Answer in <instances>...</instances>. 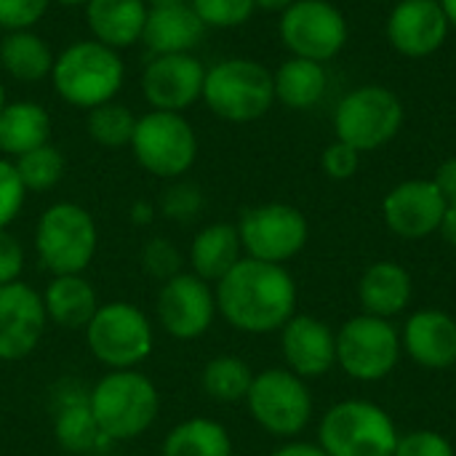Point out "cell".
Here are the masks:
<instances>
[{"label": "cell", "instance_id": "6da1fadb", "mask_svg": "<svg viewBox=\"0 0 456 456\" xmlns=\"http://www.w3.org/2000/svg\"><path fill=\"white\" fill-rule=\"evenodd\" d=\"M216 313L240 334H275L297 315V281L286 265L243 256L216 286Z\"/></svg>", "mask_w": 456, "mask_h": 456}, {"label": "cell", "instance_id": "7a4b0ae2", "mask_svg": "<svg viewBox=\"0 0 456 456\" xmlns=\"http://www.w3.org/2000/svg\"><path fill=\"white\" fill-rule=\"evenodd\" d=\"M91 414L107 444L142 438L160 414V393L139 369L107 371L88 390Z\"/></svg>", "mask_w": 456, "mask_h": 456}, {"label": "cell", "instance_id": "3957f363", "mask_svg": "<svg viewBox=\"0 0 456 456\" xmlns=\"http://www.w3.org/2000/svg\"><path fill=\"white\" fill-rule=\"evenodd\" d=\"M126 67L115 48L99 40H75L53 59L51 83L59 99L75 110L107 104L123 88Z\"/></svg>", "mask_w": 456, "mask_h": 456}, {"label": "cell", "instance_id": "277c9868", "mask_svg": "<svg viewBox=\"0 0 456 456\" xmlns=\"http://www.w3.org/2000/svg\"><path fill=\"white\" fill-rule=\"evenodd\" d=\"M32 243L48 275H83L96 256L99 230L80 203L61 200L40 214Z\"/></svg>", "mask_w": 456, "mask_h": 456}, {"label": "cell", "instance_id": "5b68a950", "mask_svg": "<svg viewBox=\"0 0 456 456\" xmlns=\"http://www.w3.org/2000/svg\"><path fill=\"white\" fill-rule=\"evenodd\" d=\"M91 355L110 371L139 369L155 347V326L134 302H102L83 329Z\"/></svg>", "mask_w": 456, "mask_h": 456}, {"label": "cell", "instance_id": "8992f818", "mask_svg": "<svg viewBox=\"0 0 456 456\" xmlns=\"http://www.w3.org/2000/svg\"><path fill=\"white\" fill-rule=\"evenodd\" d=\"M393 417L371 401H339L318 425V446L329 456H393L398 446Z\"/></svg>", "mask_w": 456, "mask_h": 456}, {"label": "cell", "instance_id": "52a82bcc", "mask_svg": "<svg viewBox=\"0 0 456 456\" xmlns=\"http://www.w3.org/2000/svg\"><path fill=\"white\" fill-rule=\"evenodd\" d=\"M200 99L227 123H251L275 102L273 72L254 59H222L206 69Z\"/></svg>", "mask_w": 456, "mask_h": 456}, {"label": "cell", "instance_id": "ba28073f", "mask_svg": "<svg viewBox=\"0 0 456 456\" xmlns=\"http://www.w3.org/2000/svg\"><path fill=\"white\" fill-rule=\"evenodd\" d=\"M128 147L147 174L166 182L182 179L198 158V136L182 112L150 110L136 118Z\"/></svg>", "mask_w": 456, "mask_h": 456}, {"label": "cell", "instance_id": "9c48e42d", "mask_svg": "<svg viewBox=\"0 0 456 456\" xmlns=\"http://www.w3.org/2000/svg\"><path fill=\"white\" fill-rule=\"evenodd\" d=\"M251 419L273 438L294 441L313 419V395L302 377L283 369H265L254 374L251 390L243 401Z\"/></svg>", "mask_w": 456, "mask_h": 456}, {"label": "cell", "instance_id": "30bf717a", "mask_svg": "<svg viewBox=\"0 0 456 456\" xmlns=\"http://www.w3.org/2000/svg\"><path fill=\"white\" fill-rule=\"evenodd\" d=\"M401 355V331L385 318L361 313L337 329V366L355 382L387 379Z\"/></svg>", "mask_w": 456, "mask_h": 456}, {"label": "cell", "instance_id": "8fae6325", "mask_svg": "<svg viewBox=\"0 0 456 456\" xmlns=\"http://www.w3.org/2000/svg\"><path fill=\"white\" fill-rule=\"evenodd\" d=\"M403 126V104L385 86H361L334 112L337 139L358 152H371L395 139Z\"/></svg>", "mask_w": 456, "mask_h": 456}, {"label": "cell", "instance_id": "7c38bea8", "mask_svg": "<svg viewBox=\"0 0 456 456\" xmlns=\"http://www.w3.org/2000/svg\"><path fill=\"white\" fill-rule=\"evenodd\" d=\"M243 254L270 265H286L299 256L310 240L307 216L289 203H262L240 214L235 224Z\"/></svg>", "mask_w": 456, "mask_h": 456}, {"label": "cell", "instance_id": "4fadbf2b", "mask_svg": "<svg viewBox=\"0 0 456 456\" xmlns=\"http://www.w3.org/2000/svg\"><path fill=\"white\" fill-rule=\"evenodd\" d=\"M281 40L294 56L323 64L345 48L347 21L326 0H294L281 13Z\"/></svg>", "mask_w": 456, "mask_h": 456}, {"label": "cell", "instance_id": "5bb4252c", "mask_svg": "<svg viewBox=\"0 0 456 456\" xmlns=\"http://www.w3.org/2000/svg\"><path fill=\"white\" fill-rule=\"evenodd\" d=\"M216 297L214 286L192 273H179L160 283L155 297V318L158 326L179 339L192 342L208 334L216 318Z\"/></svg>", "mask_w": 456, "mask_h": 456}, {"label": "cell", "instance_id": "9a60e30c", "mask_svg": "<svg viewBox=\"0 0 456 456\" xmlns=\"http://www.w3.org/2000/svg\"><path fill=\"white\" fill-rule=\"evenodd\" d=\"M48 329L43 294L24 281L0 286V361L16 363L29 358Z\"/></svg>", "mask_w": 456, "mask_h": 456}, {"label": "cell", "instance_id": "2e32d148", "mask_svg": "<svg viewBox=\"0 0 456 456\" xmlns=\"http://www.w3.org/2000/svg\"><path fill=\"white\" fill-rule=\"evenodd\" d=\"M206 67L192 53L152 56L142 72V96L152 110L184 112L203 96Z\"/></svg>", "mask_w": 456, "mask_h": 456}, {"label": "cell", "instance_id": "e0dca14e", "mask_svg": "<svg viewBox=\"0 0 456 456\" xmlns=\"http://www.w3.org/2000/svg\"><path fill=\"white\" fill-rule=\"evenodd\" d=\"M449 206L433 179H409L385 195L382 216L390 232L403 240H422L441 232Z\"/></svg>", "mask_w": 456, "mask_h": 456}, {"label": "cell", "instance_id": "ac0fdd59", "mask_svg": "<svg viewBox=\"0 0 456 456\" xmlns=\"http://www.w3.org/2000/svg\"><path fill=\"white\" fill-rule=\"evenodd\" d=\"M281 353L286 369L305 382L326 377L337 366V331L315 315H294L281 329Z\"/></svg>", "mask_w": 456, "mask_h": 456}, {"label": "cell", "instance_id": "d6986e66", "mask_svg": "<svg viewBox=\"0 0 456 456\" xmlns=\"http://www.w3.org/2000/svg\"><path fill=\"white\" fill-rule=\"evenodd\" d=\"M449 35V19L438 0H401L387 19V40L403 56H430Z\"/></svg>", "mask_w": 456, "mask_h": 456}, {"label": "cell", "instance_id": "ffe728a7", "mask_svg": "<svg viewBox=\"0 0 456 456\" xmlns=\"http://www.w3.org/2000/svg\"><path fill=\"white\" fill-rule=\"evenodd\" d=\"M403 353L428 371L456 366V321L444 310H417L401 329Z\"/></svg>", "mask_w": 456, "mask_h": 456}, {"label": "cell", "instance_id": "44dd1931", "mask_svg": "<svg viewBox=\"0 0 456 456\" xmlns=\"http://www.w3.org/2000/svg\"><path fill=\"white\" fill-rule=\"evenodd\" d=\"M206 24L198 19L190 3L160 5L147 11L142 40L152 56L163 53H192V48L203 40Z\"/></svg>", "mask_w": 456, "mask_h": 456}, {"label": "cell", "instance_id": "7402d4cb", "mask_svg": "<svg viewBox=\"0 0 456 456\" xmlns=\"http://www.w3.org/2000/svg\"><path fill=\"white\" fill-rule=\"evenodd\" d=\"M414 297L411 273L398 262H374L358 281V302L366 315L374 318H395L406 313Z\"/></svg>", "mask_w": 456, "mask_h": 456}, {"label": "cell", "instance_id": "603a6c76", "mask_svg": "<svg viewBox=\"0 0 456 456\" xmlns=\"http://www.w3.org/2000/svg\"><path fill=\"white\" fill-rule=\"evenodd\" d=\"M64 395H59V403L53 409V438L67 454H91L107 438L102 436L91 406H88V390L64 382Z\"/></svg>", "mask_w": 456, "mask_h": 456}, {"label": "cell", "instance_id": "cb8c5ba5", "mask_svg": "<svg viewBox=\"0 0 456 456\" xmlns=\"http://www.w3.org/2000/svg\"><path fill=\"white\" fill-rule=\"evenodd\" d=\"M243 256L238 227L230 222H214L200 227L190 243V273L216 286Z\"/></svg>", "mask_w": 456, "mask_h": 456}, {"label": "cell", "instance_id": "d4e9b609", "mask_svg": "<svg viewBox=\"0 0 456 456\" xmlns=\"http://www.w3.org/2000/svg\"><path fill=\"white\" fill-rule=\"evenodd\" d=\"M147 11L144 0H88L86 21L94 40L120 51L142 40Z\"/></svg>", "mask_w": 456, "mask_h": 456}, {"label": "cell", "instance_id": "484cf974", "mask_svg": "<svg viewBox=\"0 0 456 456\" xmlns=\"http://www.w3.org/2000/svg\"><path fill=\"white\" fill-rule=\"evenodd\" d=\"M96 289L86 275H51L45 291H43V307L48 315V323L80 331L91 323V318L99 310Z\"/></svg>", "mask_w": 456, "mask_h": 456}, {"label": "cell", "instance_id": "4316f807", "mask_svg": "<svg viewBox=\"0 0 456 456\" xmlns=\"http://www.w3.org/2000/svg\"><path fill=\"white\" fill-rule=\"evenodd\" d=\"M51 115L37 102H5L0 110V152L19 158L35 147L48 144Z\"/></svg>", "mask_w": 456, "mask_h": 456}, {"label": "cell", "instance_id": "83f0119b", "mask_svg": "<svg viewBox=\"0 0 456 456\" xmlns=\"http://www.w3.org/2000/svg\"><path fill=\"white\" fill-rule=\"evenodd\" d=\"M232 436L230 430L208 417H192L174 425L163 444L160 456H232Z\"/></svg>", "mask_w": 456, "mask_h": 456}, {"label": "cell", "instance_id": "f1b7e54d", "mask_svg": "<svg viewBox=\"0 0 456 456\" xmlns=\"http://www.w3.org/2000/svg\"><path fill=\"white\" fill-rule=\"evenodd\" d=\"M273 86H275V99L283 102L286 107L310 110L323 99L326 86H329V75H326L321 61L291 56L273 75Z\"/></svg>", "mask_w": 456, "mask_h": 456}, {"label": "cell", "instance_id": "f546056e", "mask_svg": "<svg viewBox=\"0 0 456 456\" xmlns=\"http://www.w3.org/2000/svg\"><path fill=\"white\" fill-rule=\"evenodd\" d=\"M53 59L56 56L51 53L48 43L32 29L5 32V37L0 40V67L8 72V77L19 83H37L43 77H51Z\"/></svg>", "mask_w": 456, "mask_h": 456}, {"label": "cell", "instance_id": "4dcf8cb0", "mask_svg": "<svg viewBox=\"0 0 456 456\" xmlns=\"http://www.w3.org/2000/svg\"><path fill=\"white\" fill-rule=\"evenodd\" d=\"M254 382V369L238 355H216L203 366L200 387L216 403L246 401Z\"/></svg>", "mask_w": 456, "mask_h": 456}, {"label": "cell", "instance_id": "1f68e13d", "mask_svg": "<svg viewBox=\"0 0 456 456\" xmlns=\"http://www.w3.org/2000/svg\"><path fill=\"white\" fill-rule=\"evenodd\" d=\"M88 136L107 150H120L131 144L134 128H136V115L118 104L115 99L107 104H99L94 110H88V120H86Z\"/></svg>", "mask_w": 456, "mask_h": 456}, {"label": "cell", "instance_id": "d6a6232c", "mask_svg": "<svg viewBox=\"0 0 456 456\" xmlns=\"http://www.w3.org/2000/svg\"><path fill=\"white\" fill-rule=\"evenodd\" d=\"M13 166H16V174H19L27 192H48V190H53L61 182L64 168H67L61 150L53 147L51 142L19 155L13 160Z\"/></svg>", "mask_w": 456, "mask_h": 456}, {"label": "cell", "instance_id": "836d02e7", "mask_svg": "<svg viewBox=\"0 0 456 456\" xmlns=\"http://www.w3.org/2000/svg\"><path fill=\"white\" fill-rule=\"evenodd\" d=\"M203 203H206V198L198 184L174 179L160 195V214L176 224H187L203 211Z\"/></svg>", "mask_w": 456, "mask_h": 456}, {"label": "cell", "instance_id": "e575fe53", "mask_svg": "<svg viewBox=\"0 0 456 456\" xmlns=\"http://www.w3.org/2000/svg\"><path fill=\"white\" fill-rule=\"evenodd\" d=\"M192 11L198 19L214 29H232L240 27L251 19L254 13V0H190Z\"/></svg>", "mask_w": 456, "mask_h": 456}, {"label": "cell", "instance_id": "d590c367", "mask_svg": "<svg viewBox=\"0 0 456 456\" xmlns=\"http://www.w3.org/2000/svg\"><path fill=\"white\" fill-rule=\"evenodd\" d=\"M139 262H142L144 275H150L160 283L182 273V254L168 238H150L142 246Z\"/></svg>", "mask_w": 456, "mask_h": 456}, {"label": "cell", "instance_id": "8d00e7d4", "mask_svg": "<svg viewBox=\"0 0 456 456\" xmlns=\"http://www.w3.org/2000/svg\"><path fill=\"white\" fill-rule=\"evenodd\" d=\"M27 200V190L16 174L13 160L0 158V230H8L13 219L21 214Z\"/></svg>", "mask_w": 456, "mask_h": 456}, {"label": "cell", "instance_id": "74e56055", "mask_svg": "<svg viewBox=\"0 0 456 456\" xmlns=\"http://www.w3.org/2000/svg\"><path fill=\"white\" fill-rule=\"evenodd\" d=\"M51 0H0V29L21 32L32 29L48 11Z\"/></svg>", "mask_w": 456, "mask_h": 456}, {"label": "cell", "instance_id": "f35d334b", "mask_svg": "<svg viewBox=\"0 0 456 456\" xmlns=\"http://www.w3.org/2000/svg\"><path fill=\"white\" fill-rule=\"evenodd\" d=\"M393 456H456L452 441L438 430H411L398 438Z\"/></svg>", "mask_w": 456, "mask_h": 456}, {"label": "cell", "instance_id": "ab89813d", "mask_svg": "<svg viewBox=\"0 0 456 456\" xmlns=\"http://www.w3.org/2000/svg\"><path fill=\"white\" fill-rule=\"evenodd\" d=\"M358 163H361V152L353 150L350 144L345 142H334L323 150V158H321V166L326 171V176L337 179V182H345L350 176H355L358 171Z\"/></svg>", "mask_w": 456, "mask_h": 456}, {"label": "cell", "instance_id": "60d3db41", "mask_svg": "<svg viewBox=\"0 0 456 456\" xmlns=\"http://www.w3.org/2000/svg\"><path fill=\"white\" fill-rule=\"evenodd\" d=\"M24 273V248L16 235L0 230V286L21 281Z\"/></svg>", "mask_w": 456, "mask_h": 456}, {"label": "cell", "instance_id": "b9f144b4", "mask_svg": "<svg viewBox=\"0 0 456 456\" xmlns=\"http://www.w3.org/2000/svg\"><path fill=\"white\" fill-rule=\"evenodd\" d=\"M436 187H438V192L444 195V200H446V206L449 208H454L456 206V158H449V160H444L441 166H438V171H436Z\"/></svg>", "mask_w": 456, "mask_h": 456}, {"label": "cell", "instance_id": "7bdbcfd3", "mask_svg": "<svg viewBox=\"0 0 456 456\" xmlns=\"http://www.w3.org/2000/svg\"><path fill=\"white\" fill-rule=\"evenodd\" d=\"M270 456H329L318 444H307V441H286L283 446H278Z\"/></svg>", "mask_w": 456, "mask_h": 456}, {"label": "cell", "instance_id": "ee69618b", "mask_svg": "<svg viewBox=\"0 0 456 456\" xmlns=\"http://www.w3.org/2000/svg\"><path fill=\"white\" fill-rule=\"evenodd\" d=\"M128 216H131V222L134 224H150L152 222V216H155V208H152V203L150 200H136L134 206H131V211H128Z\"/></svg>", "mask_w": 456, "mask_h": 456}, {"label": "cell", "instance_id": "f6af8a7d", "mask_svg": "<svg viewBox=\"0 0 456 456\" xmlns=\"http://www.w3.org/2000/svg\"><path fill=\"white\" fill-rule=\"evenodd\" d=\"M441 235L446 238V243H449V246L456 251V206L446 211L444 224H441Z\"/></svg>", "mask_w": 456, "mask_h": 456}, {"label": "cell", "instance_id": "bcb514c9", "mask_svg": "<svg viewBox=\"0 0 456 456\" xmlns=\"http://www.w3.org/2000/svg\"><path fill=\"white\" fill-rule=\"evenodd\" d=\"M294 0H254V5L256 8H265V11H286L289 5H291Z\"/></svg>", "mask_w": 456, "mask_h": 456}, {"label": "cell", "instance_id": "7dc6e473", "mask_svg": "<svg viewBox=\"0 0 456 456\" xmlns=\"http://www.w3.org/2000/svg\"><path fill=\"white\" fill-rule=\"evenodd\" d=\"M438 3H441L444 13H446V19H449V27H454L456 29V0H438Z\"/></svg>", "mask_w": 456, "mask_h": 456}, {"label": "cell", "instance_id": "c3c4849f", "mask_svg": "<svg viewBox=\"0 0 456 456\" xmlns=\"http://www.w3.org/2000/svg\"><path fill=\"white\" fill-rule=\"evenodd\" d=\"M150 8H160V5H176V3H190V0H144Z\"/></svg>", "mask_w": 456, "mask_h": 456}, {"label": "cell", "instance_id": "681fc988", "mask_svg": "<svg viewBox=\"0 0 456 456\" xmlns=\"http://www.w3.org/2000/svg\"><path fill=\"white\" fill-rule=\"evenodd\" d=\"M51 3H59V5H67V8H80V5L86 8L88 0H51Z\"/></svg>", "mask_w": 456, "mask_h": 456}, {"label": "cell", "instance_id": "f907efd6", "mask_svg": "<svg viewBox=\"0 0 456 456\" xmlns=\"http://www.w3.org/2000/svg\"><path fill=\"white\" fill-rule=\"evenodd\" d=\"M5 107V88H3V83H0V110Z\"/></svg>", "mask_w": 456, "mask_h": 456}]
</instances>
